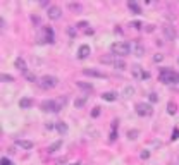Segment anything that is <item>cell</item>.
Returning <instances> with one entry per match:
<instances>
[{
    "mask_svg": "<svg viewBox=\"0 0 179 165\" xmlns=\"http://www.w3.org/2000/svg\"><path fill=\"white\" fill-rule=\"evenodd\" d=\"M158 79H160V83H164V85H169V86H174L179 83V74L174 72L172 69H169V67H164V69H160V76H158Z\"/></svg>",
    "mask_w": 179,
    "mask_h": 165,
    "instance_id": "obj_1",
    "label": "cell"
},
{
    "mask_svg": "<svg viewBox=\"0 0 179 165\" xmlns=\"http://www.w3.org/2000/svg\"><path fill=\"white\" fill-rule=\"evenodd\" d=\"M110 52L114 55H117L119 59H122V57L131 53V45L127 41H116V43L110 45Z\"/></svg>",
    "mask_w": 179,
    "mask_h": 165,
    "instance_id": "obj_2",
    "label": "cell"
},
{
    "mask_svg": "<svg viewBox=\"0 0 179 165\" xmlns=\"http://www.w3.org/2000/svg\"><path fill=\"white\" fill-rule=\"evenodd\" d=\"M38 85L43 89H52L59 85V79H57L55 76H41L40 79H38Z\"/></svg>",
    "mask_w": 179,
    "mask_h": 165,
    "instance_id": "obj_3",
    "label": "cell"
},
{
    "mask_svg": "<svg viewBox=\"0 0 179 165\" xmlns=\"http://www.w3.org/2000/svg\"><path fill=\"white\" fill-rule=\"evenodd\" d=\"M60 103L57 102V100H47V102H43L40 105V110L41 112H52V114H57L60 110Z\"/></svg>",
    "mask_w": 179,
    "mask_h": 165,
    "instance_id": "obj_4",
    "label": "cell"
},
{
    "mask_svg": "<svg viewBox=\"0 0 179 165\" xmlns=\"http://www.w3.org/2000/svg\"><path fill=\"white\" fill-rule=\"evenodd\" d=\"M136 114L141 115V117H150V115L153 114V108L150 103H136Z\"/></svg>",
    "mask_w": 179,
    "mask_h": 165,
    "instance_id": "obj_5",
    "label": "cell"
},
{
    "mask_svg": "<svg viewBox=\"0 0 179 165\" xmlns=\"http://www.w3.org/2000/svg\"><path fill=\"white\" fill-rule=\"evenodd\" d=\"M162 33H164V36L167 38V40H176V36H177V33H176V28L172 24H164L162 26Z\"/></svg>",
    "mask_w": 179,
    "mask_h": 165,
    "instance_id": "obj_6",
    "label": "cell"
},
{
    "mask_svg": "<svg viewBox=\"0 0 179 165\" xmlns=\"http://www.w3.org/2000/svg\"><path fill=\"white\" fill-rule=\"evenodd\" d=\"M83 74H85V76H90V77H100V79H105V77H107V74H105V72L97 71V69H91V67L83 69Z\"/></svg>",
    "mask_w": 179,
    "mask_h": 165,
    "instance_id": "obj_7",
    "label": "cell"
},
{
    "mask_svg": "<svg viewBox=\"0 0 179 165\" xmlns=\"http://www.w3.org/2000/svg\"><path fill=\"white\" fill-rule=\"evenodd\" d=\"M48 19H52V21H57V19H60V16H62V11H60L59 5H52V7L48 9Z\"/></svg>",
    "mask_w": 179,
    "mask_h": 165,
    "instance_id": "obj_8",
    "label": "cell"
},
{
    "mask_svg": "<svg viewBox=\"0 0 179 165\" xmlns=\"http://www.w3.org/2000/svg\"><path fill=\"white\" fill-rule=\"evenodd\" d=\"M131 52H133L136 57H143V55H145V47H143L141 43H138V41H134V43L131 45Z\"/></svg>",
    "mask_w": 179,
    "mask_h": 165,
    "instance_id": "obj_9",
    "label": "cell"
},
{
    "mask_svg": "<svg viewBox=\"0 0 179 165\" xmlns=\"http://www.w3.org/2000/svg\"><path fill=\"white\" fill-rule=\"evenodd\" d=\"M90 53H91V48L88 47V45H83V47H79V50H78V59H88L90 57Z\"/></svg>",
    "mask_w": 179,
    "mask_h": 165,
    "instance_id": "obj_10",
    "label": "cell"
},
{
    "mask_svg": "<svg viewBox=\"0 0 179 165\" xmlns=\"http://www.w3.org/2000/svg\"><path fill=\"white\" fill-rule=\"evenodd\" d=\"M16 146H19V148H22V150H31L33 148V141H30V140H16Z\"/></svg>",
    "mask_w": 179,
    "mask_h": 165,
    "instance_id": "obj_11",
    "label": "cell"
},
{
    "mask_svg": "<svg viewBox=\"0 0 179 165\" xmlns=\"http://www.w3.org/2000/svg\"><path fill=\"white\" fill-rule=\"evenodd\" d=\"M133 77H136V79H145V71H143L141 66H133Z\"/></svg>",
    "mask_w": 179,
    "mask_h": 165,
    "instance_id": "obj_12",
    "label": "cell"
},
{
    "mask_svg": "<svg viewBox=\"0 0 179 165\" xmlns=\"http://www.w3.org/2000/svg\"><path fill=\"white\" fill-rule=\"evenodd\" d=\"M14 66H16V69H19L21 72H26V71H28L26 62H24V59H22V57H17V59L14 60Z\"/></svg>",
    "mask_w": 179,
    "mask_h": 165,
    "instance_id": "obj_13",
    "label": "cell"
},
{
    "mask_svg": "<svg viewBox=\"0 0 179 165\" xmlns=\"http://www.w3.org/2000/svg\"><path fill=\"white\" fill-rule=\"evenodd\" d=\"M102 98H103L105 102H116V100H117V93L116 91H105L103 95H102Z\"/></svg>",
    "mask_w": 179,
    "mask_h": 165,
    "instance_id": "obj_14",
    "label": "cell"
},
{
    "mask_svg": "<svg viewBox=\"0 0 179 165\" xmlns=\"http://www.w3.org/2000/svg\"><path fill=\"white\" fill-rule=\"evenodd\" d=\"M31 105H33V100L31 98H21L19 100V107H21L22 110H28Z\"/></svg>",
    "mask_w": 179,
    "mask_h": 165,
    "instance_id": "obj_15",
    "label": "cell"
},
{
    "mask_svg": "<svg viewBox=\"0 0 179 165\" xmlns=\"http://www.w3.org/2000/svg\"><path fill=\"white\" fill-rule=\"evenodd\" d=\"M76 86H78L79 89H83V91H93V86L88 85V83H83V81H76Z\"/></svg>",
    "mask_w": 179,
    "mask_h": 165,
    "instance_id": "obj_16",
    "label": "cell"
},
{
    "mask_svg": "<svg viewBox=\"0 0 179 165\" xmlns=\"http://www.w3.org/2000/svg\"><path fill=\"white\" fill-rule=\"evenodd\" d=\"M86 102H88V98H86L85 95H83V96H78V98L74 100V107H76V108H83V107L86 105Z\"/></svg>",
    "mask_w": 179,
    "mask_h": 165,
    "instance_id": "obj_17",
    "label": "cell"
},
{
    "mask_svg": "<svg viewBox=\"0 0 179 165\" xmlns=\"http://www.w3.org/2000/svg\"><path fill=\"white\" fill-rule=\"evenodd\" d=\"M55 129L60 132V134H66V132H67V129H69V127H67V124H66V122L59 121V122H55Z\"/></svg>",
    "mask_w": 179,
    "mask_h": 165,
    "instance_id": "obj_18",
    "label": "cell"
},
{
    "mask_svg": "<svg viewBox=\"0 0 179 165\" xmlns=\"http://www.w3.org/2000/svg\"><path fill=\"white\" fill-rule=\"evenodd\" d=\"M60 146H62V141H55V143H52V144H50V146H48V150H47V151H48V153H55V151H59L60 150Z\"/></svg>",
    "mask_w": 179,
    "mask_h": 165,
    "instance_id": "obj_19",
    "label": "cell"
},
{
    "mask_svg": "<svg viewBox=\"0 0 179 165\" xmlns=\"http://www.w3.org/2000/svg\"><path fill=\"white\" fill-rule=\"evenodd\" d=\"M114 67H116L117 71H124V69H126V62H124V59H116V60H114Z\"/></svg>",
    "mask_w": 179,
    "mask_h": 165,
    "instance_id": "obj_20",
    "label": "cell"
},
{
    "mask_svg": "<svg viewBox=\"0 0 179 165\" xmlns=\"http://www.w3.org/2000/svg\"><path fill=\"white\" fill-rule=\"evenodd\" d=\"M133 95H134V88H133V86H126V88L122 89V96H124V98H131Z\"/></svg>",
    "mask_w": 179,
    "mask_h": 165,
    "instance_id": "obj_21",
    "label": "cell"
},
{
    "mask_svg": "<svg viewBox=\"0 0 179 165\" xmlns=\"http://www.w3.org/2000/svg\"><path fill=\"white\" fill-rule=\"evenodd\" d=\"M117 140V121L114 122V126H112V132L110 136H108V141H116Z\"/></svg>",
    "mask_w": 179,
    "mask_h": 165,
    "instance_id": "obj_22",
    "label": "cell"
},
{
    "mask_svg": "<svg viewBox=\"0 0 179 165\" xmlns=\"http://www.w3.org/2000/svg\"><path fill=\"white\" fill-rule=\"evenodd\" d=\"M138 136H140V131H138V129H131V131H127V140L134 141Z\"/></svg>",
    "mask_w": 179,
    "mask_h": 165,
    "instance_id": "obj_23",
    "label": "cell"
},
{
    "mask_svg": "<svg viewBox=\"0 0 179 165\" xmlns=\"http://www.w3.org/2000/svg\"><path fill=\"white\" fill-rule=\"evenodd\" d=\"M176 112H177V105H176L174 102H171L167 105V114L169 115H176Z\"/></svg>",
    "mask_w": 179,
    "mask_h": 165,
    "instance_id": "obj_24",
    "label": "cell"
},
{
    "mask_svg": "<svg viewBox=\"0 0 179 165\" xmlns=\"http://www.w3.org/2000/svg\"><path fill=\"white\" fill-rule=\"evenodd\" d=\"M127 5H129V9L133 11V14H141V7H140L138 4H134V2H129Z\"/></svg>",
    "mask_w": 179,
    "mask_h": 165,
    "instance_id": "obj_25",
    "label": "cell"
},
{
    "mask_svg": "<svg viewBox=\"0 0 179 165\" xmlns=\"http://www.w3.org/2000/svg\"><path fill=\"white\" fill-rule=\"evenodd\" d=\"M22 76H24V79H28V81H31V83H34L36 81V76H34L31 71H26V72H22Z\"/></svg>",
    "mask_w": 179,
    "mask_h": 165,
    "instance_id": "obj_26",
    "label": "cell"
},
{
    "mask_svg": "<svg viewBox=\"0 0 179 165\" xmlns=\"http://www.w3.org/2000/svg\"><path fill=\"white\" fill-rule=\"evenodd\" d=\"M129 26H131V28H134V30H141V28H143V22L140 21V19H136V21H131Z\"/></svg>",
    "mask_w": 179,
    "mask_h": 165,
    "instance_id": "obj_27",
    "label": "cell"
},
{
    "mask_svg": "<svg viewBox=\"0 0 179 165\" xmlns=\"http://www.w3.org/2000/svg\"><path fill=\"white\" fill-rule=\"evenodd\" d=\"M67 7L71 9V11H76V12H81L83 11V5H79V4H69Z\"/></svg>",
    "mask_w": 179,
    "mask_h": 165,
    "instance_id": "obj_28",
    "label": "cell"
},
{
    "mask_svg": "<svg viewBox=\"0 0 179 165\" xmlns=\"http://www.w3.org/2000/svg\"><path fill=\"white\" fill-rule=\"evenodd\" d=\"M0 79L4 81V83H14V77L9 76V74H2V76H0Z\"/></svg>",
    "mask_w": 179,
    "mask_h": 165,
    "instance_id": "obj_29",
    "label": "cell"
},
{
    "mask_svg": "<svg viewBox=\"0 0 179 165\" xmlns=\"http://www.w3.org/2000/svg\"><path fill=\"white\" fill-rule=\"evenodd\" d=\"M100 114H102V108H100V107H95V108L91 110V117H93V119H97Z\"/></svg>",
    "mask_w": 179,
    "mask_h": 165,
    "instance_id": "obj_30",
    "label": "cell"
},
{
    "mask_svg": "<svg viewBox=\"0 0 179 165\" xmlns=\"http://www.w3.org/2000/svg\"><path fill=\"white\" fill-rule=\"evenodd\" d=\"M171 140H172V141L179 140V127H174V129H172V136H171Z\"/></svg>",
    "mask_w": 179,
    "mask_h": 165,
    "instance_id": "obj_31",
    "label": "cell"
},
{
    "mask_svg": "<svg viewBox=\"0 0 179 165\" xmlns=\"http://www.w3.org/2000/svg\"><path fill=\"white\" fill-rule=\"evenodd\" d=\"M114 57H102V62L103 64H110V66H114Z\"/></svg>",
    "mask_w": 179,
    "mask_h": 165,
    "instance_id": "obj_32",
    "label": "cell"
},
{
    "mask_svg": "<svg viewBox=\"0 0 179 165\" xmlns=\"http://www.w3.org/2000/svg\"><path fill=\"white\" fill-rule=\"evenodd\" d=\"M66 33L69 34V36H72V38L76 36V30L72 28V26H69V28H67V30H66Z\"/></svg>",
    "mask_w": 179,
    "mask_h": 165,
    "instance_id": "obj_33",
    "label": "cell"
},
{
    "mask_svg": "<svg viewBox=\"0 0 179 165\" xmlns=\"http://www.w3.org/2000/svg\"><path fill=\"white\" fill-rule=\"evenodd\" d=\"M148 98H150V102H153V103H157V102H158V95H157V93H150V96H148Z\"/></svg>",
    "mask_w": 179,
    "mask_h": 165,
    "instance_id": "obj_34",
    "label": "cell"
},
{
    "mask_svg": "<svg viewBox=\"0 0 179 165\" xmlns=\"http://www.w3.org/2000/svg\"><path fill=\"white\" fill-rule=\"evenodd\" d=\"M145 31H146V33H153V31H155V26H153V24L145 26Z\"/></svg>",
    "mask_w": 179,
    "mask_h": 165,
    "instance_id": "obj_35",
    "label": "cell"
},
{
    "mask_svg": "<svg viewBox=\"0 0 179 165\" xmlns=\"http://www.w3.org/2000/svg\"><path fill=\"white\" fill-rule=\"evenodd\" d=\"M0 165H14V163H12L9 158H2V160H0Z\"/></svg>",
    "mask_w": 179,
    "mask_h": 165,
    "instance_id": "obj_36",
    "label": "cell"
},
{
    "mask_svg": "<svg viewBox=\"0 0 179 165\" xmlns=\"http://www.w3.org/2000/svg\"><path fill=\"white\" fill-rule=\"evenodd\" d=\"M153 60H155V62H162V60H164V55H162V53H157L155 57H153Z\"/></svg>",
    "mask_w": 179,
    "mask_h": 165,
    "instance_id": "obj_37",
    "label": "cell"
},
{
    "mask_svg": "<svg viewBox=\"0 0 179 165\" xmlns=\"http://www.w3.org/2000/svg\"><path fill=\"white\" fill-rule=\"evenodd\" d=\"M88 26H90L88 21H79L78 22V28H88Z\"/></svg>",
    "mask_w": 179,
    "mask_h": 165,
    "instance_id": "obj_38",
    "label": "cell"
},
{
    "mask_svg": "<svg viewBox=\"0 0 179 165\" xmlns=\"http://www.w3.org/2000/svg\"><path fill=\"white\" fill-rule=\"evenodd\" d=\"M148 157H150V151H148V150H143V151H141V158H143V160H146Z\"/></svg>",
    "mask_w": 179,
    "mask_h": 165,
    "instance_id": "obj_39",
    "label": "cell"
},
{
    "mask_svg": "<svg viewBox=\"0 0 179 165\" xmlns=\"http://www.w3.org/2000/svg\"><path fill=\"white\" fill-rule=\"evenodd\" d=\"M67 165H81V163H67Z\"/></svg>",
    "mask_w": 179,
    "mask_h": 165,
    "instance_id": "obj_40",
    "label": "cell"
},
{
    "mask_svg": "<svg viewBox=\"0 0 179 165\" xmlns=\"http://www.w3.org/2000/svg\"><path fill=\"white\" fill-rule=\"evenodd\" d=\"M177 64H179V57H177Z\"/></svg>",
    "mask_w": 179,
    "mask_h": 165,
    "instance_id": "obj_41",
    "label": "cell"
},
{
    "mask_svg": "<svg viewBox=\"0 0 179 165\" xmlns=\"http://www.w3.org/2000/svg\"><path fill=\"white\" fill-rule=\"evenodd\" d=\"M169 165H174V163H169Z\"/></svg>",
    "mask_w": 179,
    "mask_h": 165,
    "instance_id": "obj_42",
    "label": "cell"
}]
</instances>
